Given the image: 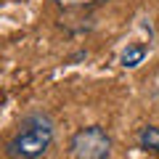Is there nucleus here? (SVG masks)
<instances>
[{
  "mask_svg": "<svg viewBox=\"0 0 159 159\" xmlns=\"http://www.w3.org/2000/svg\"><path fill=\"white\" fill-rule=\"evenodd\" d=\"M53 141V125L48 117H29L21 122L19 133L8 143V154L21 159H34L43 157Z\"/></svg>",
  "mask_w": 159,
  "mask_h": 159,
  "instance_id": "nucleus-1",
  "label": "nucleus"
},
{
  "mask_svg": "<svg viewBox=\"0 0 159 159\" xmlns=\"http://www.w3.org/2000/svg\"><path fill=\"white\" fill-rule=\"evenodd\" d=\"M69 154L74 159H106L111 154V138L98 125L82 127L80 133H74L69 143Z\"/></svg>",
  "mask_w": 159,
  "mask_h": 159,
  "instance_id": "nucleus-2",
  "label": "nucleus"
},
{
  "mask_svg": "<svg viewBox=\"0 0 159 159\" xmlns=\"http://www.w3.org/2000/svg\"><path fill=\"white\" fill-rule=\"evenodd\" d=\"M138 143H141V148H146V151H159V127H143L141 133H138Z\"/></svg>",
  "mask_w": 159,
  "mask_h": 159,
  "instance_id": "nucleus-3",
  "label": "nucleus"
},
{
  "mask_svg": "<svg viewBox=\"0 0 159 159\" xmlns=\"http://www.w3.org/2000/svg\"><path fill=\"white\" fill-rule=\"evenodd\" d=\"M143 56H146V48L133 45V48H127V51L122 53V64H125V66H138V64L143 61Z\"/></svg>",
  "mask_w": 159,
  "mask_h": 159,
  "instance_id": "nucleus-4",
  "label": "nucleus"
}]
</instances>
